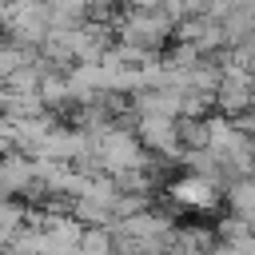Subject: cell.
Returning a JSON list of instances; mask_svg holds the SVG:
<instances>
[{"mask_svg": "<svg viewBox=\"0 0 255 255\" xmlns=\"http://www.w3.org/2000/svg\"><path fill=\"white\" fill-rule=\"evenodd\" d=\"M219 195H227V191H219L215 179L195 175V171H187V175H179V179L167 183V203L175 211H191V215L195 211H215L219 207Z\"/></svg>", "mask_w": 255, "mask_h": 255, "instance_id": "3", "label": "cell"}, {"mask_svg": "<svg viewBox=\"0 0 255 255\" xmlns=\"http://www.w3.org/2000/svg\"><path fill=\"white\" fill-rule=\"evenodd\" d=\"M135 131H139V139H143V147H147L151 155L171 159V155L183 151L179 120H171V116H143V120H135Z\"/></svg>", "mask_w": 255, "mask_h": 255, "instance_id": "4", "label": "cell"}, {"mask_svg": "<svg viewBox=\"0 0 255 255\" xmlns=\"http://www.w3.org/2000/svg\"><path fill=\"white\" fill-rule=\"evenodd\" d=\"M227 207H231L235 219H243V223L255 227V175L235 179V183L227 187Z\"/></svg>", "mask_w": 255, "mask_h": 255, "instance_id": "5", "label": "cell"}, {"mask_svg": "<svg viewBox=\"0 0 255 255\" xmlns=\"http://www.w3.org/2000/svg\"><path fill=\"white\" fill-rule=\"evenodd\" d=\"M239 128H243V131H251V135H255V108H251V112H247V116H243V120H239Z\"/></svg>", "mask_w": 255, "mask_h": 255, "instance_id": "6", "label": "cell"}, {"mask_svg": "<svg viewBox=\"0 0 255 255\" xmlns=\"http://www.w3.org/2000/svg\"><path fill=\"white\" fill-rule=\"evenodd\" d=\"M171 32H175V20L167 12H151V8L131 4L124 12V20H120V48L131 52L135 60H151L167 44Z\"/></svg>", "mask_w": 255, "mask_h": 255, "instance_id": "1", "label": "cell"}, {"mask_svg": "<svg viewBox=\"0 0 255 255\" xmlns=\"http://www.w3.org/2000/svg\"><path fill=\"white\" fill-rule=\"evenodd\" d=\"M96 163H100V171H108V175L116 179V175H124V171L147 167V163H151V151L143 147V139H139L135 128L116 124V128H108V131L100 135V143H96Z\"/></svg>", "mask_w": 255, "mask_h": 255, "instance_id": "2", "label": "cell"}]
</instances>
